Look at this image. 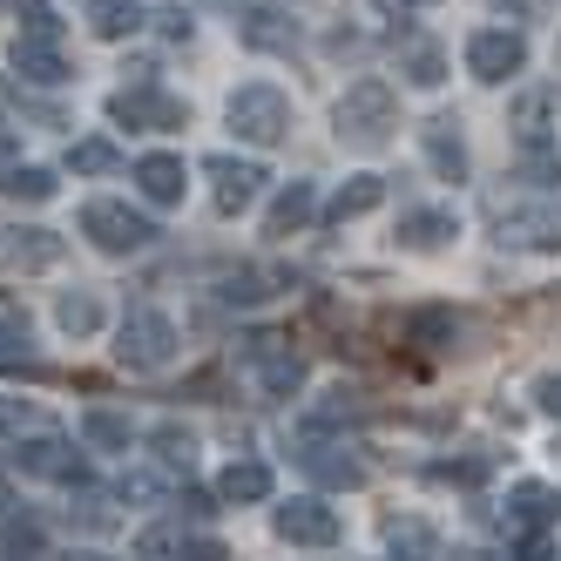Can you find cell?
<instances>
[{
    "mask_svg": "<svg viewBox=\"0 0 561 561\" xmlns=\"http://www.w3.org/2000/svg\"><path fill=\"white\" fill-rule=\"evenodd\" d=\"M224 123L244 136V142L271 149V142H285V136H291V102L277 95L271 82H244V89L224 102Z\"/></svg>",
    "mask_w": 561,
    "mask_h": 561,
    "instance_id": "6da1fadb",
    "label": "cell"
},
{
    "mask_svg": "<svg viewBox=\"0 0 561 561\" xmlns=\"http://www.w3.org/2000/svg\"><path fill=\"white\" fill-rule=\"evenodd\" d=\"M115 358H123L129 373H163L170 358H176V325H170L163 311L136 305L123 325H115Z\"/></svg>",
    "mask_w": 561,
    "mask_h": 561,
    "instance_id": "7a4b0ae2",
    "label": "cell"
},
{
    "mask_svg": "<svg viewBox=\"0 0 561 561\" xmlns=\"http://www.w3.org/2000/svg\"><path fill=\"white\" fill-rule=\"evenodd\" d=\"M82 237L95 251H108V257H136V251H149L156 244V224L142 217V210H129V204H89L82 210Z\"/></svg>",
    "mask_w": 561,
    "mask_h": 561,
    "instance_id": "3957f363",
    "label": "cell"
},
{
    "mask_svg": "<svg viewBox=\"0 0 561 561\" xmlns=\"http://www.w3.org/2000/svg\"><path fill=\"white\" fill-rule=\"evenodd\" d=\"M14 467L27 473V480H75V488H82L89 480V460L75 454V439H61V433H48V426H34L27 439H14Z\"/></svg>",
    "mask_w": 561,
    "mask_h": 561,
    "instance_id": "277c9868",
    "label": "cell"
},
{
    "mask_svg": "<svg viewBox=\"0 0 561 561\" xmlns=\"http://www.w3.org/2000/svg\"><path fill=\"white\" fill-rule=\"evenodd\" d=\"M271 528H277V541H291V548H332L345 535V520H339V507H325L318 494H291L285 507H271Z\"/></svg>",
    "mask_w": 561,
    "mask_h": 561,
    "instance_id": "5b68a950",
    "label": "cell"
},
{
    "mask_svg": "<svg viewBox=\"0 0 561 561\" xmlns=\"http://www.w3.org/2000/svg\"><path fill=\"white\" fill-rule=\"evenodd\" d=\"M108 115L123 129H149V136H163V129H183L190 123V108L176 95H163L156 82H136V89H115L108 95Z\"/></svg>",
    "mask_w": 561,
    "mask_h": 561,
    "instance_id": "8992f818",
    "label": "cell"
},
{
    "mask_svg": "<svg viewBox=\"0 0 561 561\" xmlns=\"http://www.w3.org/2000/svg\"><path fill=\"white\" fill-rule=\"evenodd\" d=\"M392 89L386 82H352L345 89V102H339V136L345 142H386V129H392Z\"/></svg>",
    "mask_w": 561,
    "mask_h": 561,
    "instance_id": "52a82bcc",
    "label": "cell"
},
{
    "mask_svg": "<svg viewBox=\"0 0 561 561\" xmlns=\"http://www.w3.org/2000/svg\"><path fill=\"white\" fill-rule=\"evenodd\" d=\"M520 68H528V42H520L514 27H480L467 42V75L473 82H514Z\"/></svg>",
    "mask_w": 561,
    "mask_h": 561,
    "instance_id": "ba28073f",
    "label": "cell"
},
{
    "mask_svg": "<svg viewBox=\"0 0 561 561\" xmlns=\"http://www.w3.org/2000/svg\"><path fill=\"white\" fill-rule=\"evenodd\" d=\"M204 176H210V196H217V210H224V217L251 210V204H257V190L271 183V176L251 163V156H210Z\"/></svg>",
    "mask_w": 561,
    "mask_h": 561,
    "instance_id": "9c48e42d",
    "label": "cell"
},
{
    "mask_svg": "<svg viewBox=\"0 0 561 561\" xmlns=\"http://www.w3.org/2000/svg\"><path fill=\"white\" fill-rule=\"evenodd\" d=\"M61 237L55 230H42V224H21V230H0V271H55L61 264Z\"/></svg>",
    "mask_w": 561,
    "mask_h": 561,
    "instance_id": "30bf717a",
    "label": "cell"
},
{
    "mask_svg": "<svg viewBox=\"0 0 561 561\" xmlns=\"http://www.w3.org/2000/svg\"><path fill=\"white\" fill-rule=\"evenodd\" d=\"M501 244H520V251H561V204H535V210L501 217Z\"/></svg>",
    "mask_w": 561,
    "mask_h": 561,
    "instance_id": "8fae6325",
    "label": "cell"
},
{
    "mask_svg": "<svg viewBox=\"0 0 561 561\" xmlns=\"http://www.w3.org/2000/svg\"><path fill=\"white\" fill-rule=\"evenodd\" d=\"M507 520L520 535H548L554 520H561V494L541 488V480H520V488H507Z\"/></svg>",
    "mask_w": 561,
    "mask_h": 561,
    "instance_id": "7c38bea8",
    "label": "cell"
},
{
    "mask_svg": "<svg viewBox=\"0 0 561 561\" xmlns=\"http://www.w3.org/2000/svg\"><path fill=\"white\" fill-rule=\"evenodd\" d=\"M251 358H257V386H264L271 399H291V392L305 386V358L285 352L277 339H251Z\"/></svg>",
    "mask_w": 561,
    "mask_h": 561,
    "instance_id": "4fadbf2b",
    "label": "cell"
},
{
    "mask_svg": "<svg viewBox=\"0 0 561 561\" xmlns=\"http://www.w3.org/2000/svg\"><path fill=\"white\" fill-rule=\"evenodd\" d=\"M136 190L149 196V204H183V190H190V170H183V156H170V149H156V156H142L136 163Z\"/></svg>",
    "mask_w": 561,
    "mask_h": 561,
    "instance_id": "5bb4252c",
    "label": "cell"
},
{
    "mask_svg": "<svg viewBox=\"0 0 561 561\" xmlns=\"http://www.w3.org/2000/svg\"><path fill=\"white\" fill-rule=\"evenodd\" d=\"M237 34H244V48H264V55H291V48H298V21H285L277 8L237 14Z\"/></svg>",
    "mask_w": 561,
    "mask_h": 561,
    "instance_id": "9a60e30c",
    "label": "cell"
},
{
    "mask_svg": "<svg viewBox=\"0 0 561 561\" xmlns=\"http://www.w3.org/2000/svg\"><path fill=\"white\" fill-rule=\"evenodd\" d=\"M14 75H21V82H34V89H55V82H68V61H61L55 42L14 34Z\"/></svg>",
    "mask_w": 561,
    "mask_h": 561,
    "instance_id": "2e32d148",
    "label": "cell"
},
{
    "mask_svg": "<svg viewBox=\"0 0 561 561\" xmlns=\"http://www.w3.org/2000/svg\"><path fill=\"white\" fill-rule=\"evenodd\" d=\"M311 217H318V190L311 183H285V190L271 196V210H264V237H291Z\"/></svg>",
    "mask_w": 561,
    "mask_h": 561,
    "instance_id": "e0dca14e",
    "label": "cell"
},
{
    "mask_svg": "<svg viewBox=\"0 0 561 561\" xmlns=\"http://www.w3.org/2000/svg\"><path fill=\"white\" fill-rule=\"evenodd\" d=\"M217 501H230V507L271 501V467H264V460H230V467L217 473Z\"/></svg>",
    "mask_w": 561,
    "mask_h": 561,
    "instance_id": "ac0fdd59",
    "label": "cell"
},
{
    "mask_svg": "<svg viewBox=\"0 0 561 561\" xmlns=\"http://www.w3.org/2000/svg\"><path fill=\"white\" fill-rule=\"evenodd\" d=\"M399 75H407L413 89H439V82H447V55H439V42L407 34V42H399Z\"/></svg>",
    "mask_w": 561,
    "mask_h": 561,
    "instance_id": "d6986e66",
    "label": "cell"
},
{
    "mask_svg": "<svg viewBox=\"0 0 561 561\" xmlns=\"http://www.w3.org/2000/svg\"><path fill=\"white\" fill-rule=\"evenodd\" d=\"M454 237H460L454 210H407L399 217V244H413V251H439V244H454Z\"/></svg>",
    "mask_w": 561,
    "mask_h": 561,
    "instance_id": "ffe728a7",
    "label": "cell"
},
{
    "mask_svg": "<svg viewBox=\"0 0 561 561\" xmlns=\"http://www.w3.org/2000/svg\"><path fill=\"white\" fill-rule=\"evenodd\" d=\"M460 339V318L447 311V305H420L413 318H407V345L413 352H447Z\"/></svg>",
    "mask_w": 561,
    "mask_h": 561,
    "instance_id": "44dd1931",
    "label": "cell"
},
{
    "mask_svg": "<svg viewBox=\"0 0 561 561\" xmlns=\"http://www.w3.org/2000/svg\"><path fill=\"white\" fill-rule=\"evenodd\" d=\"M305 467L325 488H366V460H352V447H305Z\"/></svg>",
    "mask_w": 561,
    "mask_h": 561,
    "instance_id": "7402d4cb",
    "label": "cell"
},
{
    "mask_svg": "<svg viewBox=\"0 0 561 561\" xmlns=\"http://www.w3.org/2000/svg\"><path fill=\"white\" fill-rule=\"evenodd\" d=\"M379 204H386V176H345L339 196L325 204V217H332V224H352V217H366V210H379Z\"/></svg>",
    "mask_w": 561,
    "mask_h": 561,
    "instance_id": "603a6c76",
    "label": "cell"
},
{
    "mask_svg": "<svg viewBox=\"0 0 561 561\" xmlns=\"http://www.w3.org/2000/svg\"><path fill=\"white\" fill-rule=\"evenodd\" d=\"M82 447H95V454H129L136 447V426L123 413L95 407V413H82Z\"/></svg>",
    "mask_w": 561,
    "mask_h": 561,
    "instance_id": "cb8c5ba5",
    "label": "cell"
},
{
    "mask_svg": "<svg viewBox=\"0 0 561 561\" xmlns=\"http://www.w3.org/2000/svg\"><path fill=\"white\" fill-rule=\"evenodd\" d=\"M89 27L102 42H129L142 27V0H89Z\"/></svg>",
    "mask_w": 561,
    "mask_h": 561,
    "instance_id": "d4e9b609",
    "label": "cell"
},
{
    "mask_svg": "<svg viewBox=\"0 0 561 561\" xmlns=\"http://www.w3.org/2000/svg\"><path fill=\"white\" fill-rule=\"evenodd\" d=\"M61 183H55V170H42V163H14V170H0V196H14V204H48Z\"/></svg>",
    "mask_w": 561,
    "mask_h": 561,
    "instance_id": "484cf974",
    "label": "cell"
},
{
    "mask_svg": "<svg viewBox=\"0 0 561 561\" xmlns=\"http://www.w3.org/2000/svg\"><path fill=\"white\" fill-rule=\"evenodd\" d=\"M55 325H61L68 339L102 332V298H95V291H61V298H55Z\"/></svg>",
    "mask_w": 561,
    "mask_h": 561,
    "instance_id": "4316f807",
    "label": "cell"
},
{
    "mask_svg": "<svg viewBox=\"0 0 561 561\" xmlns=\"http://www.w3.org/2000/svg\"><path fill=\"white\" fill-rule=\"evenodd\" d=\"M426 163L447 176V183H460V176H467V142L454 136V123H433V129H426Z\"/></svg>",
    "mask_w": 561,
    "mask_h": 561,
    "instance_id": "83f0119b",
    "label": "cell"
},
{
    "mask_svg": "<svg viewBox=\"0 0 561 561\" xmlns=\"http://www.w3.org/2000/svg\"><path fill=\"white\" fill-rule=\"evenodd\" d=\"M149 447H156V460H163L170 473H190V467H196V433L176 426V420L156 426V433H149Z\"/></svg>",
    "mask_w": 561,
    "mask_h": 561,
    "instance_id": "f1b7e54d",
    "label": "cell"
},
{
    "mask_svg": "<svg viewBox=\"0 0 561 561\" xmlns=\"http://www.w3.org/2000/svg\"><path fill=\"white\" fill-rule=\"evenodd\" d=\"M271 285H277V277H271V271H257V264H244V271H230V277H224V285H217V298H224V305H264V298H271Z\"/></svg>",
    "mask_w": 561,
    "mask_h": 561,
    "instance_id": "f546056e",
    "label": "cell"
},
{
    "mask_svg": "<svg viewBox=\"0 0 561 561\" xmlns=\"http://www.w3.org/2000/svg\"><path fill=\"white\" fill-rule=\"evenodd\" d=\"M366 420V407H358V392H325L311 407V433H332V426H358Z\"/></svg>",
    "mask_w": 561,
    "mask_h": 561,
    "instance_id": "4dcf8cb0",
    "label": "cell"
},
{
    "mask_svg": "<svg viewBox=\"0 0 561 561\" xmlns=\"http://www.w3.org/2000/svg\"><path fill=\"white\" fill-rule=\"evenodd\" d=\"M68 170H75V176H108V170H123V156H115V142L89 136V142L68 149Z\"/></svg>",
    "mask_w": 561,
    "mask_h": 561,
    "instance_id": "1f68e13d",
    "label": "cell"
},
{
    "mask_svg": "<svg viewBox=\"0 0 561 561\" xmlns=\"http://www.w3.org/2000/svg\"><path fill=\"white\" fill-rule=\"evenodd\" d=\"M0 366H27V318L0 298Z\"/></svg>",
    "mask_w": 561,
    "mask_h": 561,
    "instance_id": "d6a6232c",
    "label": "cell"
},
{
    "mask_svg": "<svg viewBox=\"0 0 561 561\" xmlns=\"http://www.w3.org/2000/svg\"><path fill=\"white\" fill-rule=\"evenodd\" d=\"M183 548H190V541H183L176 528H142L129 554H136V561H183Z\"/></svg>",
    "mask_w": 561,
    "mask_h": 561,
    "instance_id": "836d02e7",
    "label": "cell"
},
{
    "mask_svg": "<svg viewBox=\"0 0 561 561\" xmlns=\"http://www.w3.org/2000/svg\"><path fill=\"white\" fill-rule=\"evenodd\" d=\"M34 426H42V420H34L27 399H8V392H0V439H21V433H34Z\"/></svg>",
    "mask_w": 561,
    "mask_h": 561,
    "instance_id": "e575fe53",
    "label": "cell"
},
{
    "mask_svg": "<svg viewBox=\"0 0 561 561\" xmlns=\"http://www.w3.org/2000/svg\"><path fill=\"white\" fill-rule=\"evenodd\" d=\"M514 123H520V142L535 149V142H541V123H548V95H528V102L514 108Z\"/></svg>",
    "mask_w": 561,
    "mask_h": 561,
    "instance_id": "d590c367",
    "label": "cell"
},
{
    "mask_svg": "<svg viewBox=\"0 0 561 561\" xmlns=\"http://www.w3.org/2000/svg\"><path fill=\"white\" fill-rule=\"evenodd\" d=\"M386 541H392V554H426V548H433L420 520H407V528H399V520H392V535H386Z\"/></svg>",
    "mask_w": 561,
    "mask_h": 561,
    "instance_id": "8d00e7d4",
    "label": "cell"
},
{
    "mask_svg": "<svg viewBox=\"0 0 561 561\" xmlns=\"http://www.w3.org/2000/svg\"><path fill=\"white\" fill-rule=\"evenodd\" d=\"M115 494H123V501H163V480H156V473H123Z\"/></svg>",
    "mask_w": 561,
    "mask_h": 561,
    "instance_id": "74e56055",
    "label": "cell"
},
{
    "mask_svg": "<svg viewBox=\"0 0 561 561\" xmlns=\"http://www.w3.org/2000/svg\"><path fill=\"white\" fill-rule=\"evenodd\" d=\"M528 176H535V183H561V156L535 142V149H528Z\"/></svg>",
    "mask_w": 561,
    "mask_h": 561,
    "instance_id": "f35d334b",
    "label": "cell"
},
{
    "mask_svg": "<svg viewBox=\"0 0 561 561\" xmlns=\"http://www.w3.org/2000/svg\"><path fill=\"white\" fill-rule=\"evenodd\" d=\"M535 407H541L548 420H561V373H541V379H535Z\"/></svg>",
    "mask_w": 561,
    "mask_h": 561,
    "instance_id": "ab89813d",
    "label": "cell"
},
{
    "mask_svg": "<svg viewBox=\"0 0 561 561\" xmlns=\"http://www.w3.org/2000/svg\"><path fill=\"white\" fill-rule=\"evenodd\" d=\"M0 548H8V554H34V548H42V535H34L27 520H21V528H8V535H0Z\"/></svg>",
    "mask_w": 561,
    "mask_h": 561,
    "instance_id": "60d3db41",
    "label": "cell"
},
{
    "mask_svg": "<svg viewBox=\"0 0 561 561\" xmlns=\"http://www.w3.org/2000/svg\"><path fill=\"white\" fill-rule=\"evenodd\" d=\"M156 21H163V34H170V42H190V14H183V8H163Z\"/></svg>",
    "mask_w": 561,
    "mask_h": 561,
    "instance_id": "b9f144b4",
    "label": "cell"
},
{
    "mask_svg": "<svg viewBox=\"0 0 561 561\" xmlns=\"http://www.w3.org/2000/svg\"><path fill=\"white\" fill-rule=\"evenodd\" d=\"M514 561H554V554H548V535H520Z\"/></svg>",
    "mask_w": 561,
    "mask_h": 561,
    "instance_id": "7bdbcfd3",
    "label": "cell"
},
{
    "mask_svg": "<svg viewBox=\"0 0 561 561\" xmlns=\"http://www.w3.org/2000/svg\"><path fill=\"white\" fill-rule=\"evenodd\" d=\"M8 8H14L27 27H34V21H48V0H8Z\"/></svg>",
    "mask_w": 561,
    "mask_h": 561,
    "instance_id": "ee69618b",
    "label": "cell"
},
{
    "mask_svg": "<svg viewBox=\"0 0 561 561\" xmlns=\"http://www.w3.org/2000/svg\"><path fill=\"white\" fill-rule=\"evenodd\" d=\"M14 163H21V136L0 129V170H14Z\"/></svg>",
    "mask_w": 561,
    "mask_h": 561,
    "instance_id": "f6af8a7d",
    "label": "cell"
},
{
    "mask_svg": "<svg viewBox=\"0 0 561 561\" xmlns=\"http://www.w3.org/2000/svg\"><path fill=\"white\" fill-rule=\"evenodd\" d=\"M183 561H230V554H224L217 541H190V548H183Z\"/></svg>",
    "mask_w": 561,
    "mask_h": 561,
    "instance_id": "bcb514c9",
    "label": "cell"
},
{
    "mask_svg": "<svg viewBox=\"0 0 561 561\" xmlns=\"http://www.w3.org/2000/svg\"><path fill=\"white\" fill-rule=\"evenodd\" d=\"M183 507H190L196 520H204V514H217V494H183Z\"/></svg>",
    "mask_w": 561,
    "mask_h": 561,
    "instance_id": "7dc6e473",
    "label": "cell"
},
{
    "mask_svg": "<svg viewBox=\"0 0 561 561\" xmlns=\"http://www.w3.org/2000/svg\"><path fill=\"white\" fill-rule=\"evenodd\" d=\"M61 561H115V554H102V548H68Z\"/></svg>",
    "mask_w": 561,
    "mask_h": 561,
    "instance_id": "c3c4849f",
    "label": "cell"
},
{
    "mask_svg": "<svg viewBox=\"0 0 561 561\" xmlns=\"http://www.w3.org/2000/svg\"><path fill=\"white\" fill-rule=\"evenodd\" d=\"M454 561H501V554H488V548H454Z\"/></svg>",
    "mask_w": 561,
    "mask_h": 561,
    "instance_id": "681fc988",
    "label": "cell"
},
{
    "mask_svg": "<svg viewBox=\"0 0 561 561\" xmlns=\"http://www.w3.org/2000/svg\"><path fill=\"white\" fill-rule=\"evenodd\" d=\"M373 8H379V14H407V8H413V0H373Z\"/></svg>",
    "mask_w": 561,
    "mask_h": 561,
    "instance_id": "f907efd6",
    "label": "cell"
},
{
    "mask_svg": "<svg viewBox=\"0 0 561 561\" xmlns=\"http://www.w3.org/2000/svg\"><path fill=\"white\" fill-rule=\"evenodd\" d=\"M0 108H8V75H0Z\"/></svg>",
    "mask_w": 561,
    "mask_h": 561,
    "instance_id": "816d5d0a",
    "label": "cell"
},
{
    "mask_svg": "<svg viewBox=\"0 0 561 561\" xmlns=\"http://www.w3.org/2000/svg\"><path fill=\"white\" fill-rule=\"evenodd\" d=\"M554 454H561V447H554Z\"/></svg>",
    "mask_w": 561,
    "mask_h": 561,
    "instance_id": "f5cc1de1",
    "label": "cell"
},
{
    "mask_svg": "<svg viewBox=\"0 0 561 561\" xmlns=\"http://www.w3.org/2000/svg\"><path fill=\"white\" fill-rule=\"evenodd\" d=\"M554 55H561V48H554Z\"/></svg>",
    "mask_w": 561,
    "mask_h": 561,
    "instance_id": "db71d44e",
    "label": "cell"
}]
</instances>
